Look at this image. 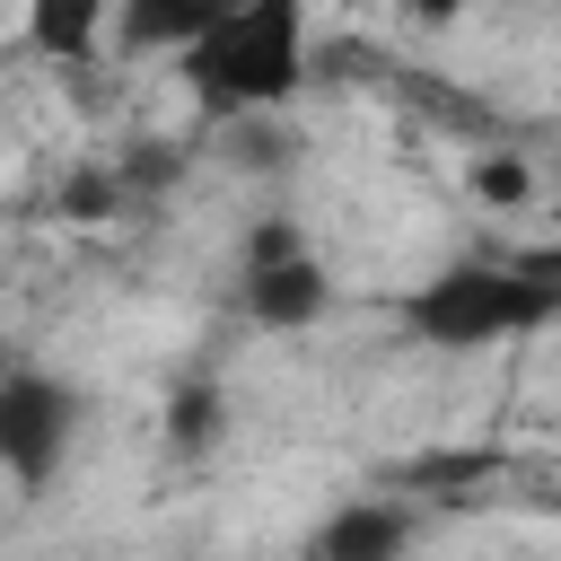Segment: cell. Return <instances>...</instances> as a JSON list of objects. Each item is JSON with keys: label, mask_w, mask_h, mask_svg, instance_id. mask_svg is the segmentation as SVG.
I'll list each match as a JSON object with an SVG mask.
<instances>
[{"label": "cell", "mask_w": 561, "mask_h": 561, "mask_svg": "<svg viewBox=\"0 0 561 561\" xmlns=\"http://www.w3.org/2000/svg\"><path fill=\"white\" fill-rule=\"evenodd\" d=\"M184 88L210 114H280L307 88V0H245V9H228L184 53Z\"/></svg>", "instance_id": "6da1fadb"}, {"label": "cell", "mask_w": 561, "mask_h": 561, "mask_svg": "<svg viewBox=\"0 0 561 561\" xmlns=\"http://www.w3.org/2000/svg\"><path fill=\"white\" fill-rule=\"evenodd\" d=\"M552 316H561V280H535L508 263H447L438 280H421L403 298V324L430 351H491V342H517Z\"/></svg>", "instance_id": "7a4b0ae2"}, {"label": "cell", "mask_w": 561, "mask_h": 561, "mask_svg": "<svg viewBox=\"0 0 561 561\" xmlns=\"http://www.w3.org/2000/svg\"><path fill=\"white\" fill-rule=\"evenodd\" d=\"M70 430H79V394L53 368H9L0 377V473L18 491H44L61 473Z\"/></svg>", "instance_id": "3957f363"}, {"label": "cell", "mask_w": 561, "mask_h": 561, "mask_svg": "<svg viewBox=\"0 0 561 561\" xmlns=\"http://www.w3.org/2000/svg\"><path fill=\"white\" fill-rule=\"evenodd\" d=\"M403 552H412V508L403 500H342L307 535V561H403Z\"/></svg>", "instance_id": "277c9868"}, {"label": "cell", "mask_w": 561, "mask_h": 561, "mask_svg": "<svg viewBox=\"0 0 561 561\" xmlns=\"http://www.w3.org/2000/svg\"><path fill=\"white\" fill-rule=\"evenodd\" d=\"M324 307H333V280H324L316 254L272 263V272H245V316H254L263 333H307Z\"/></svg>", "instance_id": "5b68a950"}, {"label": "cell", "mask_w": 561, "mask_h": 561, "mask_svg": "<svg viewBox=\"0 0 561 561\" xmlns=\"http://www.w3.org/2000/svg\"><path fill=\"white\" fill-rule=\"evenodd\" d=\"M210 26H219L210 0H114V53H131V61L140 53H175L184 61Z\"/></svg>", "instance_id": "8992f818"}, {"label": "cell", "mask_w": 561, "mask_h": 561, "mask_svg": "<svg viewBox=\"0 0 561 561\" xmlns=\"http://www.w3.org/2000/svg\"><path fill=\"white\" fill-rule=\"evenodd\" d=\"M114 26V0H26V44L44 61H88Z\"/></svg>", "instance_id": "52a82bcc"}, {"label": "cell", "mask_w": 561, "mask_h": 561, "mask_svg": "<svg viewBox=\"0 0 561 561\" xmlns=\"http://www.w3.org/2000/svg\"><path fill=\"white\" fill-rule=\"evenodd\" d=\"M228 438V394H219V377H184L175 394H167V447L175 456H210Z\"/></svg>", "instance_id": "ba28073f"}, {"label": "cell", "mask_w": 561, "mask_h": 561, "mask_svg": "<svg viewBox=\"0 0 561 561\" xmlns=\"http://www.w3.org/2000/svg\"><path fill=\"white\" fill-rule=\"evenodd\" d=\"M114 210H123V175H114V167H79V175L61 184V219L96 228V219H114Z\"/></svg>", "instance_id": "9c48e42d"}, {"label": "cell", "mask_w": 561, "mask_h": 561, "mask_svg": "<svg viewBox=\"0 0 561 561\" xmlns=\"http://www.w3.org/2000/svg\"><path fill=\"white\" fill-rule=\"evenodd\" d=\"M298 254H307V228L289 210H263L245 228V272H272V263H298Z\"/></svg>", "instance_id": "30bf717a"}, {"label": "cell", "mask_w": 561, "mask_h": 561, "mask_svg": "<svg viewBox=\"0 0 561 561\" xmlns=\"http://www.w3.org/2000/svg\"><path fill=\"white\" fill-rule=\"evenodd\" d=\"M473 193H482L491 210H517V202L535 193V175H526V158H508V149H491V158H473Z\"/></svg>", "instance_id": "8fae6325"}, {"label": "cell", "mask_w": 561, "mask_h": 561, "mask_svg": "<svg viewBox=\"0 0 561 561\" xmlns=\"http://www.w3.org/2000/svg\"><path fill=\"white\" fill-rule=\"evenodd\" d=\"M394 9H403L412 26H456V18H465V0H394Z\"/></svg>", "instance_id": "7c38bea8"}, {"label": "cell", "mask_w": 561, "mask_h": 561, "mask_svg": "<svg viewBox=\"0 0 561 561\" xmlns=\"http://www.w3.org/2000/svg\"><path fill=\"white\" fill-rule=\"evenodd\" d=\"M9 368H18V359H9V324H0V377H9Z\"/></svg>", "instance_id": "4fadbf2b"}, {"label": "cell", "mask_w": 561, "mask_h": 561, "mask_svg": "<svg viewBox=\"0 0 561 561\" xmlns=\"http://www.w3.org/2000/svg\"><path fill=\"white\" fill-rule=\"evenodd\" d=\"M210 9H219V18H228V9H245V0H210Z\"/></svg>", "instance_id": "5bb4252c"}]
</instances>
